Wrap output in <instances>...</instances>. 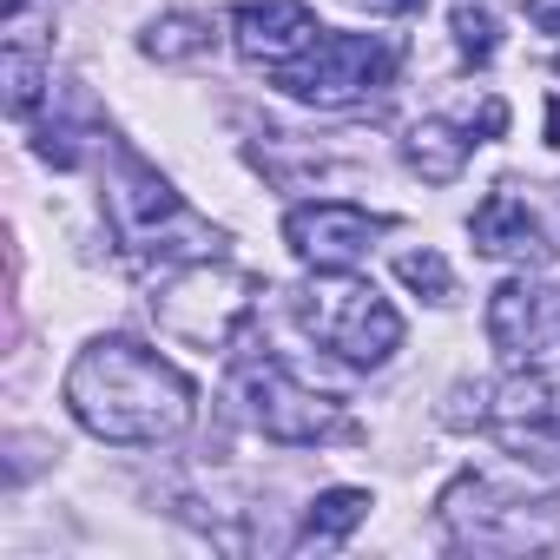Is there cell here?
Wrapping results in <instances>:
<instances>
[{
	"label": "cell",
	"instance_id": "obj_15",
	"mask_svg": "<svg viewBox=\"0 0 560 560\" xmlns=\"http://www.w3.org/2000/svg\"><path fill=\"white\" fill-rule=\"evenodd\" d=\"M152 60H198V54H211V21H198V14H165V21H152L145 27V40H139Z\"/></svg>",
	"mask_w": 560,
	"mask_h": 560
},
{
	"label": "cell",
	"instance_id": "obj_3",
	"mask_svg": "<svg viewBox=\"0 0 560 560\" xmlns=\"http://www.w3.org/2000/svg\"><path fill=\"white\" fill-rule=\"evenodd\" d=\"M298 324L317 350L357 363V370H376L402 350V317L396 304L370 284V277H350V270H317V284L298 291Z\"/></svg>",
	"mask_w": 560,
	"mask_h": 560
},
{
	"label": "cell",
	"instance_id": "obj_10",
	"mask_svg": "<svg viewBox=\"0 0 560 560\" xmlns=\"http://www.w3.org/2000/svg\"><path fill=\"white\" fill-rule=\"evenodd\" d=\"M317 14L304 8V0H244V8H231V47L250 60V67H284L298 60L311 40H317Z\"/></svg>",
	"mask_w": 560,
	"mask_h": 560
},
{
	"label": "cell",
	"instance_id": "obj_16",
	"mask_svg": "<svg viewBox=\"0 0 560 560\" xmlns=\"http://www.w3.org/2000/svg\"><path fill=\"white\" fill-rule=\"evenodd\" d=\"M396 277H402L416 298H429V304H448V298H455L448 257H442V250H429V244H422V250H402V257H396Z\"/></svg>",
	"mask_w": 560,
	"mask_h": 560
},
{
	"label": "cell",
	"instance_id": "obj_18",
	"mask_svg": "<svg viewBox=\"0 0 560 560\" xmlns=\"http://www.w3.org/2000/svg\"><path fill=\"white\" fill-rule=\"evenodd\" d=\"M527 21L540 34H560V0H527Z\"/></svg>",
	"mask_w": 560,
	"mask_h": 560
},
{
	"label": "cell",
	"instance_id": "obj_14",
	"mask_svg": "<svg viewBox=\"0 0 560 560\" xmlns=\"http://www.w3.org/2000/svg\"><path fill=\"white\" fill-rule=\"evenodd\" d=\"M0 86H8L14 119H34V106L47 100V54L34 40H8V54H0Z\"/></svg>",
	"mask_w": 560,
	"mask_h": 560
},
{
	"label": "cell",
	"instance_id": "obj_4",
	"mask_svg": "<svg viewBox=\"0 0 560 560\" xmlns=\"http://www.w3.org/2000/svg\"><path fill=\"white\" fill-rule=\"evenodd\" d=\"M224 389H231L237 416H244L257 435L284 442V448H317V442H330V435L350 429V422H343V402H330V396H317L311 383H298L291 363L270 357V350H237Z\"/></svg>",
	"mask_w": 560,
	"mask_h": 560
},
{
	"label": "cell",
	"instance_id": "obj_12",
	"mask_svg": "<svg viewBox=\"0 0 560 560\" xmlns=\"http://www.w3.org/2000/svg\"><path fill=\"white\" fill-rule=\"evenodd\" d=\"M494 132H501V126H488V119H481V126H475V119H468V126L416 119V126H409V139H402V159H409L429 185H455V178H462V165H468V152H475L481 139H494Z\"/></svg>",
	"mask_w": 560,
	"mask_h": 560
},
{
	"label": "cell",
	"instance_id": "obj_11",
	"mask_svg": "<svg viewBox=\"0 0 560 560\" xmlns=\"http://www.w3.org/2000/svg\"><path fill=\"white\" fill-rule=\"evenodd\" d=\"M468 237H475L481 257H501V264H547V250H553L547 231H540V218H534V205L514 185H501V191H488L475 205Z\"/></svg>",
	"mask_w": 560,
	"mask_h": 560
},
{
	"label": "cell",
	"instance_id": "obj_20",
	"mask_svg": "<svg viewBox=\"0 0 560 560\" xmlns=\"http://www.w3.org/2000/svg\"><path fill=\"white\" fill-rule=\"evenodd\" d=\"M547 145H560V100L547 106Z\"/></svg>",
	"mask_w": 560,
	"mask_h": 560
},
{
	"label": "cell",
	"instance_id": "obj_17",
	"mask_svg": "<svg viewBox=\"0 0 560 560\" xmlns=\"http://www.w3.org/2000/svg\"><path fill=\"white\" fill-rule=\"evenodd\" d=\"M455 47H462V60H475V67L494 60L501 34H494V14L481 8V0H455Z\"/></svg>",
	"mask_w": 560,
	"mask_h": 560
},
{
	"label": "cell",
	"instance_id": "obj_13",
	"mask_svg": "<svg viewBox=\"0 0 560 560\" xmlns=\"http://www.w3.org/2000/svg\"><path fill=\"white\" fill-rule=\"evenodd\" d=\"M370 494L363 488H324L317 501H311V514H304V527H298V547H343L363 521H370Z\"/></svg>",
	"mask_w": 560,
	"mask_h": 560
},
{
	"label": "cell",
	"instance_id": "obj_6",
	"mask_svg": "<svg viewBox=\"0 0 560 560\" xmlns=\"http://www.w3.org/2000/svg\"><path fill=\"white\" fill-rule=\"evenodd\" d=\"M540 501H521V494H501L488 475H455L435 501L442 527L455 547H481V553H521V547H547L553 540V514L534 521Z\"/></svg>",
	"mask_w": 560,
	"mask_h": 560
},
{
	"label": "cell",
	"instance_id": "obj_19",
	"mask_svg": "<svg viewBox=\"0 0 560 560\" xmlns=\"http://www.w3.org/2000/svg\"><path fill=\"white\" fill-rule=\"evenodd\" d=\"M350 8H363V14H416L422 0H350Z\"/></svg>",
	"mask_w": 560,
	"mask_h": 560
},
{
	"label": "cell",
	"instance_id": "obj_1",
	"mask_svg": "<svg viewBox=\"0 0 560 560\" xmlns=\"http://www.w3.org/2000/svg\"><path fill=\"white\" fill-rule=\"evenodd\" d=\"M60 396H67L73 422L113 448H159V442L185 435L198 416L191 376L132 337H93L73 357Z\"/></svg>",
	"mask_w": 560,
	"mask_h": 560
},
{
	"label": "cell",
	"instance_id": "obj_9",
	"mask_svg": "<svg viewBox=\"0 0 560 560\" xmlns=\"http://www.w3.org/2000/svg\"><path fill=\"white\" fill-rule=\"evenodd\" d=\"M383 231H389V218H376L363 205H343V198H317V205H298L284 218V244L311 270H357Z\"/></svg>",
	"mask_w": 560,
	"mask_h": 560
},
{
	"label": "cell",
	"instance_id": "obj_2",
	"mask_svg": "<svg viewBox=\"0 0 560 560\" xmlns=\"http://www.w3.org/2000/svg\"><path fill=\"white\" fill-rule=\"evenodd\" d=\"M106 224L126 250L132 270H185V264H211L224 257V231L211 218H198L145 159H132L126 145H106Z\"/></svg>",
	"mask_w": 560,
	"mask_h": 560
},
{
	"label": "cell",
	"instance_id": "obj_5",
	"mask_svg": "<svg viewBox=\"0 0 560 560\" xmlns=\"http://www.w3.org/2000/svg\"><path fill=\"white\" fill-rule=\"evenodd\" d=\"M389 80H396V47L383 34H317L298 60L277 67V86L324 113L357 106V100L383 93Z\"/></svg>",
	"mask_w": 560,
	"mask_h": 560
},
{
	"label": "cell",
	"instance_id": "obj_7",
	"mask_svg": "<svg viewBox=\"0 0 560 560\" xmlns=\"http://www.w3.org/2000/svg\"><path fill=\"white\" fill-rule=\"evenodd\" d=\"M481 429L534 462V468H560V383L547 370H514L508 383L481 389Z\"/></svg>",
	"mask_w": 560,
	"mask_h": 560
},
{
	"label": "cell",
	"instance_id": "obj_8",
	"mask_svg": "<svg viewBox=\"0 0 560 560\" xmlns=\"http://www.w3.org/2000/svg\"><path fill=\"white\" fill-rule=\"evenodd\" d=\"M488 343L508 370H560V284L508 277L488 298Z\"/></svg>",
	"mask_w": 560,
	"mask_h": 560
}]
</instances>
